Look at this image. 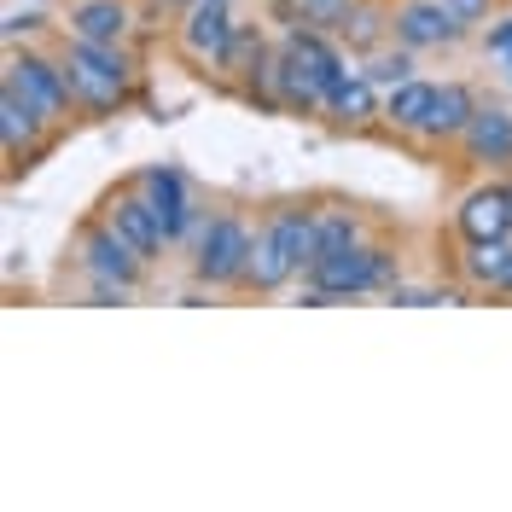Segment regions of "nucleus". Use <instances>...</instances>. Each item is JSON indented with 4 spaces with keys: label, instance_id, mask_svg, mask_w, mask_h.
I'll list each match as a JSON object with an SVG mask.
<instances>
[{
    "label": "nucleus",
    "instance_id": "nucleus-1",
    "mask_svg": "<svg viewBox=\"0 0 512 512\" xmlns=\"http://www.w3.org/2000/svg\"><path fill=\"white\" fill-rule=\"evenodd\" d=\"M64 76H70V94H76V111L88 117H117L140 82V64L128 53V41H82L70 35L59 47Z\"/></svg>",
    "mask_w": 512,
    "mask_h": 512
},
{
    "label": "nucleus",
    "instance_id": "nucleus-2",
    "mask_svg": "<svg viewBox=\"0 0 512 512\" xmlns=\"http://www.w3.org/2000/svg\"><path fill=\"white\" fill-rule=\"evenodd\" d=\"M309 291L303 303H350V297H367V291H390L396 286V251L390 245H355V251H338V256H320L309 262Z\"/></svg>",
    "mask_w": 512,
    "mask_h": 512
},
{
    "label": "nucleus",
    "instance_id": "nucleus-3",
    "mask_svg": "<svg viewBox=\"0 0 512 512\" xmlns=\"http://www.w3.org/2000/svg\"><path fill=\"white\" fill-rule=\"evenodd\" d=\"M59 123H47V111L30 105L12 82H0V152H6V175H24L47 158Z\"/></svg>",
    "mask_w": 512,
    "mask_h": 512
},
{
    "label": "nucleus",
    "instance_id": "nucleus-4",
    "mask_svg": "<svg viewBox=\"0 0 512 512\" xmlns=\"http://www.w3.org/2000/svg\"><path fill=\"white\" fill-rule=\"evenodd\" d=\"M251 227L239 216H210L198 227V251H192V280L198 286H239L245 280V262H251Z\"/></svg>",
    "mask_w": 512,
    "mask_h": 512
},
{
    "label": "nucleus",
    "instance_id": "nucleus-5",
    "mask_svg": "<svg viewBox=\"0 0 512 512\" xmlns=\"http://www.w3.org/2000/svg\"><path fill=\"white\" fill-rule=\"evenodd\" d=\"M146 262H152V256L134 251V245H128V239H123L111 222H105V216L82 222V233H76V268L88 274V286H94V280L140 286V280H146Z\"/></svg>",
    "mask_w": 512,
    "mask_h": 512
},
{
    "label": "nucleus",
    "instance_id": "nucleus-6",
    "mask_svg": "<svg viewBox=\"0 0 512 512\" xmlns=\"http://www.w3.org/2000/svg\"><path fill=\"white\" fill-rule=\"evenodd\" d=\"M233 30H239L233 0H198V6L181 12V24H175V47H181V59L192 70H222L227 47H233Z\"/></svg>",
    "mask_w": 512,
    "mask_h": 512
},
{
    "label": "nucleus",
    "instance_id": "nucleus-7",
    "mask_svg": "<svg viewBox=\"0 0 512 512\" xmlns=\"http://www.w3.org/2000/svg\"><path fill=\"white\" fill-rule=\"evenodd\" d=\"M0 82H12V88L30 99V105H41V111H47V123H59V128H64L70 117H76V94H70L64 59H41V53H12Z\"/></svg>",
    "mask_w": 512,
    "mask_h": 512
},
{
    "label": "nucleus",
    "instance_id": "nucleus-8",
    "mask_svg": "<svg viewBox=\"0 0 512 512\" xmlns=\"http://www.w3.org/2000/svg\"><path fill=\"white\" fill-rule=\"evenodd\" d=\"M466 18L460 12H448L443 0H396L390 6V41H402V47H414V53H431V47H454V41H466Z\"/></svg>",
    "mask_w": 512,
    "mask_h": 512
},
{
    "label": "nucleus",
    "instance_id": "nucleus-9",
    "mask_svg": "<svg viewBox=\"0 0 512 512\" xmlns=\"http://www.w3.org/2000/svg\"><path fill=\"white\" fill-rule=\"evenodd\" d=\"M99 216L117 227V233H123V239H128L140 256H158L163 245H169V227H163V216L152 210V198L134 187V181H128V187H117V192H105Z\"/></svg>",
    "mask_w": 512,
    "mask_h": 512
},
{
    "label": "nucleus",
    "instance_id": "nucleus-10",
    "mask_svg": "<svg viewBox=\"0 0 512 512\" xmlns=\"http://www.w3.org/2000/svg\"><path fill=\"white\" fill-rule=\"evenodd\" d=\"M134 187L152 198V210L163 216V227H169V245L187 233V227H204L198 222V204H192V187L181 169H169V163H152V169H140L134 175Z\"/></svg>",
    "mask_w": 512,
    "mask_h": 512
},
{
    "label": "nucleus",
    "instance_id": "nucleus-11",
    "mask_svg": "<svg viewBox=\"0 0 512 512\" xmlns=\"http://www.w3.org/2000/svg\"><path fill=\"white\" fill-rule=\"evenodd\" d=\"M460 158L478 169H512V111L507 105H478V117L460 134Z\"/></svg>",
    "mask_w": 512,
    "mask_h": 512
},
{
    "label": "nucleus",
    "instance_id": "nucleus-12",
    "mask_svg": "<svg viewBox=\"0 0 512 512\" xmlns=\"http://www.w3.org/2000/svg\"><path fill=\"white\" fill-rule=\"evenodd\" d=\"M379 82L367 76V70H344L332 88H326V117L338 128H373V123H384V105H379V94H373Z\"/></svg>",
    "mask_w": 512,
    "mask_h": 512
},
{
    "label": "nucleus",
    "instance_id": "nucleus-13",
    "mask_svg": "<svg viewBox=\"0 0 512 512\" xmlns=\"http://www.w3.org/2000/svg\"><path fill=\"white\" fill-rule=\"evenodd\" d=\"M472 117H478V94H472L466 82H443L437 99H431V117L419 128V140H425V146H460V134H466Z\"/></svg>",
    "mask_w": 512,
    "mask_h": 512
},
{
    "label": "nucleus",
    "instance_id": "nucleus-14",
    "mask_svg": "<svg viewBox=\"0 0 512 512\" xmlns=\"http://www.w3.org/2000/svg\"><path fill=\"white\" fill-rule=\"evenodd\" d=\"M454 227H460V239H507L512 233L507 187H472L454 210Z\"/></svg>",
    "mask_w": 512,
    "mask_h": 512
},
{
    "label": "nucleus",
    "instance_id": "nucleus-15",
    "mask_svg": "<svg viewBox=\"0 0 512 512\" xmlns=\"http://www.w3.org/2000/svg\"><path fill=\"white\" fill-rule=\"evenodd\" d=\"M64 24H70V35H82V41H128V30L140 24V12L128 0H76Z\"/></svg>",
    "mask_w": 512,
    "mask_h": 512
},
{
    "label": "nucleus",
    "instance_id": "nucleus-16",
    "mask_svg": "<svg viewBox=\"0 0 512 512\" xmlns=\"http://www.w3.org/2000/svg\"><path fill=\"white\" fill-rule=\"evenodd\" d=\"M297 280V262L286 256V245L268 233V222L256 227V239H251V262H245V280H239V291H280V286H291Z\"/></svg>",
    "mask_w": 512,
    "mask_h": 512
},
{
    "label": "nucleus",
    "instance_id": "nucleus-17",
    "mask_svg": "<svg viewBox=\"0 0 512 512\" xmlns=\"http://www.w3.org/2000/svg\"><path fill=\"white\" fill-rule=\"evenodd\" d=\"M274 99H280V111L309 117V111H320V105H326V82H320L303 59H291L286 47H280V59H274Z\"/></svg>",
    "mask_w": 512,
    "mask_h": 512
},
{
    "label": "nucleus",
    "instance_id": "nucleus-18",
    "mask_svg": "<svg viewBox=\"0 0 512 512\" xmlns=\"http://www.w3.org/2000/svg\"><path fill=\"white\" fill-rule=\"evenodd\" d=\"M332 35H338L350 53H379L384 41H390V6H379V0H355L350 12L338 18Z\"/></svg>",
    "mask_w": 512,
    "mask_h": 512
},
{
    "label": "nucleus",
    "instance_id": "nucleus-19",
    "mask_svg": "<svg viewBox=\"0 0 512 512\" xmlns=\"http://www.w3.org/2000/svg\"><path fill=\"white\" fill-rule=\"evenodd\" d=\"M431 99H437V82H419V76H408L402 88H390V99H384V128L390 134H414L425 128V117H431Z\"/></svg>",
    "mask_w": 512,
    "mask_h": 512
},
{
    "label": "nucleus",
    "instance_id": "nucleus-20",
    "mask_svg": "<svg viewBox=\"0 0 512 512\" xmlns=\"http://www.w3.org/2000/svg\"><path fill=\"white\" fill-rule=\"evenodd\" d=\"M268 233L286 245V256L297 262V274H309V262H315V204H286V210H274V216H268Z\"/></svg>",
    "mask_w": 512,
    "mask_h": 512
},
{
    "label": "nucleus",
    "instance_id": "nucleus-21",
    "mask_svg": "<svg viewBox=\"0 0 512 512\" xmlns=\"http://www.w3.org/2000/svg\"><path fill=\"white\" fill-rule=\"evenodd\" d=\"M512 268V233L507 239H466V256H460V274L478 291H501Z\"/></svg>",
    "mask_w": 512,
    "mask_h": 512
},
{
    "label": "nucleus",
    "instance_id": "nucleus-22",
    "mask_svg": "<svg viewBox=\"0 0 512 512\" xmlns=\"http://www.w3.org/2000/svg\"><path fill=\"white\" fill-rule=\"evenodd\" d=\"M361 245V216L344 210V204H320L315 210V262L320 256H338Z\"/></svg>",
    "mask_w": 512,
    "mask_h": 512
},
{
    "label": "nucleus",
    "instance_id": "nucleus-23",
    "mask_svg": "<svg viewBox=\"0 0 512 512\" xmlns=\"http://www.w3.org/2000/svg\"><path fill=\"white\" fill-rule=\"evenodd\" d=\"M367 76H373V82H384V88H402V82H408V76H414V47H402V41H396V53H367Z\"/></svg>",
    "mask_w": 512,
    "mask_h": 512
},
{
    "label": "nucleus",
    "instance_id": "nucleus-24",
    "mask_svg": "<svg viewBox=\"0 0 512 512\" xmlns=\"http://www.w3.org/2000/svg\"><path fill=\"white\" fill-rule=\"evenodd\" d=\"M297 6H303V18H309L315 30H338V18L350 12L355 0H297Z\"/></svg>",
    "mask_w": 512,
    "mask_h": 512
},
{
    "label": "nucleus",
    "instance_id": "nucleus-25",
    "mask_svg": "<svg viewBox=\"0 0 512 512\" xmlns=\"http://www.w3.org/2000/svg\"><path fill=\"white\" fill-rule=\"evenodd\" d=\"M443 6H448V12H460L466 24H483V18H489V12H495L501 0H443Z\"/></svg>",
    "mask_w": 512,
    "mask_h": 512
},
{
    "label": "nucleus",
    "instance_id": "nucleus-26",
    "mask_svg": "<svg viewBox=\"0 0 512 512\" xmlns=\"http://www.w3.org/2000/svg\"><path fill=\"white\" fill-rule=\"evenodd\" d=\"M489 53H512V12L495 24V30H489Z\"/></svg>",
    "mask_w": 512,
    "mask_h": 512
},
{
    "label": "nucleus",
    "instance_id": "nucleus-27",
    "mask_svg": "<svg viewBox=\"0 0 512 512\" xmlns=\"http://www.w3.org/2000/svg\"><path fill=\"white\" fill-rule=\"evenodd\" d=\"M187 6H198V0H163V12H187Z\"/></svg>",
    "mask_w": 512,
    "mask_h": 512
},
{
    "label": "nucleus",
    "instance_id": "nucleus-28",
    "mask_svg": "<svg viewBox=\"0 0 512 512\" xmlns=\"http://www.w3.org/2000/svg\"><path fill=\"white\" fill-rule=\"evenodd\" d=\"M501 291H507V297H512V268H507V280H501Z\"/></svg>",
    "mask_w": 512,
    "mask_h": 512
},
{
    "label": "nucleus",
    "instance_id": "nucleus-29",
    "mask_svg": "<svg viewBox=\"0 0 512 512\" xmlns=\"http://www.w3.org/2000/svg\"><path fill=\"white\" fill-rule=\"evenodd\" d=\"M507 204H512V181H507Z\"/></svg>",
    "mask_w": 512,
    "mask_h": 512
},
{
    "label": "nucleus",
    "instance_id": "nucleus-30",
    "mask_svg": "<svg viewBox=\"0 0 512 512\" xmlns=\"http://www.w3.org/2000/svg\"><path fill=\"white\" fill-rule=\"evenodd\" d=\"M507 64H512V53H507Z\"/></svg>",
    "mask_w": 512,
    "mask_h": 512
}]
</instances>
